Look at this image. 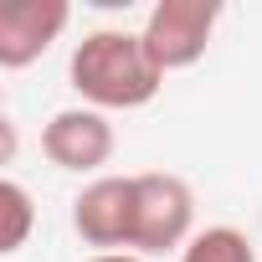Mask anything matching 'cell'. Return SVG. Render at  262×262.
Segmentation results:
<instances>
[{"mask_svg":"<svg viewBox=\"0 0 262 262\" xmlns=\"http://www.w3.org/2000/svg\"><path fill=\"white\" fill-rule=\"evenodd\" d=\"M72 231L103 252H134V175H98L72 195Z\"/></svg>","mask_w":262,"mask_h":262,"instance_id":"4","label":"cell"},{"mask_svg":"<svg viewBox=\"0 0 262 262\" xmlns=\"http://www.w3.org/2000/svg\"><path fill=\"white\" fill-rule=\"evenodd\" d=\"M0 216H6V226H0V252H21L31 226H36V206H31V190L21 180H0Z\"/></svg>","mask_w":262,"mask_h":262,"instance_id":"8","label":"cell"},{"mask_svg":"<svg viewBox=\"0 0 262 262\" xmlns=\"http://www.w3.org/2000/svg\"><path fill=\"white\" fill-rule=\"evenodd\" d=\"M195 236V190L170 175V170H144L134 175V257H160V252H185Z\"/></svg>","mask_w":262,"mask_h":262,"instance_id":"2","label":"cell"},{"mask_svg":"<svg viewBox=\"0 0 262 262\" xmlns=\"http://www.w3.org/2000/svg\"><path fill=\"white\" fill-rule=\"evenodd\" d=\"M216 21H221V6L216 0H160V6L144 16V47L155 57V67L170 77V72H185L206 57L211 36H216Z\"/></svg>","mask_w":262,"mask_h":262,"instance_id":"3","label":"cell"},{"mask_svg":"<svg viewBox=\"0 0 262 262\" xmlns=\"http://www.w3.org/2000/svg\"><path fill=\"white\" fill-rule=\"evenodd\" d=\"M72 6L67 0H11L0 6V67L21 72L52 52V41L67 31Z\"/></svg>","mask_w":262,"mask_h":262,"instance_id":"6","label":"cell"},{"mask_svg":"<svg viewBox=\"0 0 262 262\" xmlns=\"http://www.w3.org/2000/svg\"><path fill=\"white\" fill-rule=\"evenodd\" d=\"M67 82L72 93L98 108V113H128V108H144L155 103V93L165 88V72L155 67L149 47L139 31H123V26H98L72 47L67 62Z\"/></svg>","mask_w":262,"mask_h":262,"instance_id":"1","label":"cell"},{"mask_svg":"<svg viewBox=\"0 0 262 262\" xmlns=\"http://www.w3.org/2000/svg\"><path fill=\"white\" fill-rule=\"evenodd\" d=\"M180 262H257V252H252L247 231H236V226H201L185 242Z\"/></svg>","mask_w":262,"mask_h":262,"instance_id":"7","label":"cell"},{"mask_svg":"<svg viewBox=\"0 0 262 262\" xmlns=\"http://www.w3.org/2000/svg\"><path fill=\"white\" fill-rule=\"evenodd\" d=\"M113 123H108V113H98V108H88V103H77V108H57L52 118H47V128H41V155L57 165V170H67V175H93L98 180V170L113 160Z\"/></svg>","mask_w":262,"mask_h":262,"instance_id":"5","label":"cell"},{"mask_svg":"<svg viewBox=\"0 0 262 262\" xmlns=\"http://www.w3.org/2000/svg\"><path fill=\"white\" fill-rule=\"evenodd\" d=\"M93 262H144V257H134V252H103V257H93Z\"/></svg>","mask_w":262,"mask_h":262,"instance_id":"9","label":"cell"}]
</instances>
